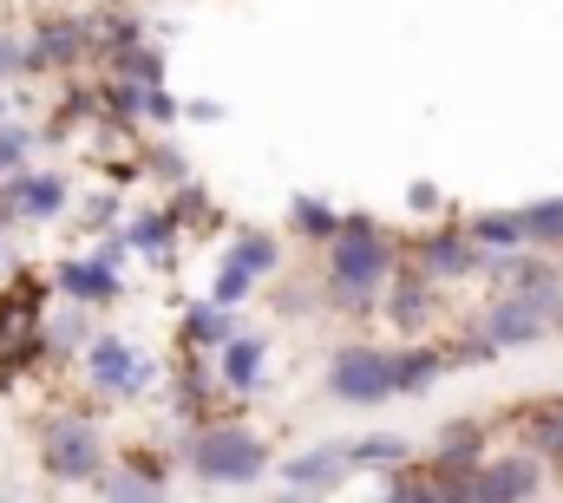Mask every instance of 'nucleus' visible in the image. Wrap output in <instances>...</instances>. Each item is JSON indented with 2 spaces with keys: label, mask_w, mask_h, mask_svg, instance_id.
<instances>
[{
  "label": "nucleus",
  "mask_w": 563,
  "mask_h": 503,
  "mask_svg": "<svg viewBox=\"0 0 563 503\" xmlns=\"http://www.w3.org/2000/svg\"><path fill=\"white\" fill-rule=\"evenodd\" d=\"M263 465H269V445L243 425H210L190 445V471L210 484H250V478H263Z\"/></svg>",
  "instance_id": "nucleus-1"
},
{
  "label": "nucleus",
  "mask_w": 563,
  "mask_h": 503,
  "mask_svg": "<svg viewBox=\"0 0 563 503\" xmlns=\"http://www.w3.org/2000/svg\"><path fill=\"white\" fill-rule=\"evenodd\" d=\"M40 465L59 484H92L106 471V445H99V432L86 418H53L46 438H40Z\"/></svg>",
  "instance_id": "nucleus-2"
},
{
  "label": "nucleus",
  "mask_w": 563,
  "mask_h": 503,
  "mask_svg": "<svg viewBox=\"0 0 563 503\" xmlns=\"http://www.w3.org/2000/svg\"><path fill=\"white\" fill-rule=\"evenodd\" d=\"M328 385H334L341 405H380V399L400 392L394 385V354H380V347H341L334 367H328Z\"/></svg>",
  "instance_id": "nucleus-3"
},
{
  "label": "nucleus",
  "mask_w": 563,
  "mask_h": 503,
  "mask_svg": "<svg viewBox=\"0 0 563 503\" xmlns=\"http://www.w3.org/2000/svg\"><path fill=\"white\" fill-rule=\"evenodd\" d=\"M66 210V177H46V170H13L0 183V216H20V223H46Z\"/></svg>",
  "instance_id": "nucleus-4"
},
{
  "label": "nucleus",
  "mask_w": 563,
  "mask_h": 503,
  "mask_svg": "<svg viewBox=\"0 0 563 503\" xmlns=\"http://www.w3.org/2000/svg\"><path fill=\"white\" fill-rule=\"evenodd\" d=\"M380 275H387V249H380L374 223H354V230L334 243V281H341V288L374 294V281H380Z\"/></svg>",
  "instance_id": "nucleus-5"
},
{
  "label": "nucleus",
  "mask_w": 563,
  "mask_h": 503,
  "mask_svg": "<svg viewBox=\"0 0 563 503\" xmlns=\"http://www.w3.org/2000/svg\"><path fill=\"white\" fill-rule=\"evenodd\" d=\"M86 367H92V379H99L106 392H139L144 379H151L144 354L125 347V340H92V347H86Z\"/></svg>",
  "instance_id": "nucleus-6"
},
{
  "label": "nucleus",
  "mask_w": 563,
  "mask_h": 503,
  "mask_svg": "<svg viewBox=\"0 0 563 503\" xmlns=\"http://www.w3.org/2000/svg\"><path fill=\"white\" fill-rule=\"evenodd\" d=\"M341 471H347V445H321V451H301L288 465V484L295 491H328V484H341Z\"/></svg>",
  "instance_id": "nucleus-7"
},
{
  "label": "nucleus",
  "mask_w": 563,
  "mask_h": 503,
  "mask_svg": "<svg viewBox=\"0 0 563 503\" xmlns=\"http://www.w3.org/2000/svg\"><path fill=\"white\" fill-rule=\"evenodd\" d=\"M86 53V33L73 26V20H53V26H40V40L26 46V72L33 66H66V59H79Z\"/></svg>",
  "instance_id": "nucleus-8"
},
{
  "label": "nucleus",
  "mask_w": 563,
  "mask_h": 503,
  "mask_svg": "<svg viewBox=\"0 0 563 503\" xmlns=\"http://www.w3.org/2000/svg\"><path fill=\"white\" fill-rule=\"evenodd\" d=\"M59 288H66L73 301H112V294H119V281H112L106 261H66V268H59Z\"/></svg>",
  "instance_id": "nucleus-9"
},
{
  "label": "nucleus",
  "mask_w": 563,
  "mask_h": 503,
  "mask_svg": "<svg viewBox=\"0 0 563 503\" xmlns=\"http://www.w3.org/2000/svg\"><path fill=\"white\" fill-rule=\"evenodd\" d=\"M492 334H498L505 347H511V340H538V334H544V301H525V294L505 301V308L492 314Z\"/></svg>",
  "instance_id": "nucleus-10"
},
{
  "label": "nucleus",
  "mask_w": 563,
  "mask_h": 503,
  "mask_svg": "<svg viewBox=\"0 0 563 503\" xmlns=\"http://www.w3.org/2000/svg\"><path fill=\"white\" fill-rule=\"evenodd\" d=\"M531 491H538V465H525V458L492 465V471L478 478V498H531Z\"/></svg>",
  "instance_id": "nucleus-11"
},
{
  "label": "nucleus",
  "mask_w": 563,
  "mask_h": 503,
  "mask_svg": "<svg viewBox=\"0 0 563 503\" xmlns=\"http://www.w3.org/2000/svg\"><path fill=\"white\" fill-rule=\"evenodd\" d=\"M223 379H230L236 392H250V385L263 379V340H230V347H223Z\"/></svg>",
  "instance_id": "nucleus-12"
},
{
  "label": "nucleus",
  "mask_w": 563,
  "mask_h": 503,
  "mask_svg": "<svg viewBox=\"0 0 563 503\" xmlns=\"http://www.w3.org/2000/svg\"><path fill=\"white\" fill-rule=\"evenodd\" d=\"M518 236H525V243H538V249H558V243H563V197H558V203L525 210V216H518Z\"/></svg>",
  "instance_id": "nucleus-13"
},
{
  "label": "nucleus",
  "mask_w": 563,
  "mask_h": 503,
  "mask_svg": "<svg viewBox=\"0 0 563 503\" xmlns=\"http://www.w3.org/2000/svg\"><path fill=\"white\" fill-rule=\"evenodd\" d=\"M420 261H426V275H465L478 255H472V243H465V236H439V243H426Z\"/></svg>",
  "instance_id": "nucleus-14"
},
{
  "label": "nucleus",
  "mask_w": 563,
  "mask_h": 503,
  "mask_svg": "<svg viewBox=\"0 0 563 503\" xmlns=\"http://www.w3.org/2000/svg\"><path fill=\"white\" fill-rule=\"evenodd\" d=\"M400 458H407L400 438H361V445H347V465H361V471H394Z\"/></svg>",
  "instance_id": "nucleus-15"
},
{
  "label": "nucleus",
  "mask_w": 563,
  "mask_h": 503,
  "mask_svg": "<svg viewBox=\"0 0 563 503\" xmlns=\"http://www.w3.org/2000/svg\"><path fill=\"white\" fill-rule=\"evenodd\" d=\"M26 150H33V137H26V125H0V177L26 170Z\"/></svg>",
  "instance_id": "nucleus-16"
},
{
  "label": "nucleus",
  "mask_w": 563,
  "mask_h": 503,
  "mask_svg": "<svg viewBox=\"0 0 563 503\" xmlns=\"http://www.w3.org/2000/svg\"><path fill=\"white\" fill-rule=\"evenodd\" d=\"M276 261H282V255H276L269 236H243V243H236V268H250V275H269Z\"/></svg>",
  "instance_id": "nucleus-17"
},
{
  "label": "nucleus",
  "mask_w": 563,
  "mask_h": 503,
  "mask_svg": "<svg viewBox=\"0 0 563 503\" xmlns=\"http://www.w3.org/2000/svg\"><path fill=\"white\" fill-rule=\"evenodd\" d=\"M472 236H478V243H505V249H518V243H525V236H518V216H478V223H472Z\"/></svg>",
  "instance_id": "nucleus-18"
},
{
  "label": "nucleus",
  "mask_w": 563,
  "mask_h": 503,
  "mask_svg": "<svg viewBox=\"0 0 563 503\" xmlns=\"http://www.w3.org/2000/svg\"><path fill=\"white\" fill-rule=\"evenodd\" d=\"M420 314H426V288H420V281H400V294H394V321H407V327H413Z\"/></svg>",
  "instance_id": "nucleus-19"
},
{
  "label": "nucleus",
  "mask_w": 563,
  "mask_h": 503,
  "mask_svg": "<svg viewBox=\"0 0 563 503\" xmlns=\"http://www.w3.org/2000/svg\"><path fill=\"white\" fill-rule=\"evenodd\" d=\"M432 373H439L432 354H420V360H394V385H400V392H407V385H426Z\"/></svg>",
  "instance_id": "nucleus-20"
},
{
  "label": "nucleus",
  "mask_w": 563,
  "mask_h": 503,
  "mask_svg": "<svg viewBox=\"0 0 563 503\" xmlns=\"http://www.w3.org/2000/svg\"><path fill=\"white\" fill-rule=\"evenodd\" d=\"M243 294H250V268H236V261H230V268H223V281H217V308H236Z\"/></svg>",
  "instance_id": "nucleus-21"
},
{
  "label": "nucleus",
  "mask_w": 563,
  "mask_h": 503,
  "mask_svg": "<svg viewBox=\"0 0 563 503\" xmlns=\"http://www.w3.org/2000/svg\"><path fill=\"white\" fill-rule=\"evenodd\" d=\"M20 72H26V46H20L13 33H0V86H7V79H20Z\"/></svg>",
  "instance_id": "nucleus-22"
},
{
  "label": "nucleus",
  "mask_w": 563,
  "mask_h": 503,
  "mask_svg": "<svg viewBox=\"0 0 563 503\" xmlns=\"http://www.w3.org/2000/svg\"><path fill=\"white\" fill-rule=\"evenodd\" d=\"M164 236H170V223H164V216H144V223H132V249H157Z\"/></svg>",
  "instance_id": "nucleus-23"
},
{
  "label": "nucleus",
  "mask_w": 563,
  "mask_h": 503,
  "mask_svg": "<svg viewBox=\"0 0 563 503\" xmlns=\"http://www.w3.org/2000/svg\"><path fill=\"white\" fill-rule=\"evenodd\" d=\"M295 223H301V230H314V236H334V216H328L321 203H295Z\"/></svg>",
  "instance_id": "nucleus-24"
},
{
  "label": "nucleus",
  "mask_w": 563,
  "mask_h": 503,
  "mask_svg": "<svg viewBox=\"0 0 563 503\" xmlns=\"http://www.w3.org/2000/svg\"><path fill=\"white\" fill-rule=\"evenodd\" d=\"M190 334H197V340H223V314H217V308H197V314H190Z\"/></svg>",
  "instance_id": "nucleus-25"
},
{
  "label": "nucleus",
  "mask_w": 563,
  "mask_h": 503,
  "mask_svg": "<svg viewBox=\"0 0 563 503\" xmlns=\"http://www.w3.org/2000/svg\"><path fill=\"white\" fill-rule=\"evenodd\" d=\"M407 203H413V210H432V203H439V190H432V183H413V197H407Z\"/></svg>",
  "instance_id": "nucleus-26"
},
{
  "label": "nucleus",
  "mask_w": 563,
  "mask_h": 503,
  "mask_svg": "<svg viewBox=\"0 0 563 503\" xmlns=\"http://www.w3.org/2000/svg\"><path fill=\"white\" fill-rule=\"evenodd\" d=\"M0 261H7V249H0Z\"/></svg>",
  "instance_id": "nucleus-27"
}]
</instances>
